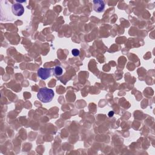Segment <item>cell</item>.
Wrapping results in <instances>:
<instances>
[{
	"mask_svg": "<svg viewBox=\"0 0 155 155\" xmlns=\"http://www.w3.org/2000/svg\"><path fill=\"white\" fill-rule=\"evenodd\" d=\"M54 96V91L52 89L46 87L41 88L37 94L38 99L43 103H48L52 101Z\"/></svg>",
	"mask_w": 155,
	"mask_h": 155,
	"instance_id": "6da1fadb",
	"label": "cell"
},
{
	"mask_svg": "<svg viewBox=\"0 0 155 155\" xmlns=\"http://www.w3.org/2000/svg\"><path fill=\"white\" fill-rule=\"evenodd\" d=\"M52 68H40L38 69L37 71L38 76L43 80H46L48 78L50 77Z\"/></svg>",
	"mask_w": 155,
	"mask_h": 155,
	"instance_id": "7a4b0ae2",
	"label": "cell"
},
{
	"mask_svg": "<svg viewBox=\"0 0 155 155\" xmlns=\"http://www.w3.org/2000/svg\"><path fill=\"white\" fill-rule=\"evenodd\" d=\"M12 10L13 13L17 16H22L24 12V8L23 5L18 3L13 4L12 7Z\"/></svg>",
	"mask_w": 155,
	"mask_h": 155,
	"instance_id": "3957f363",
	"label": "cell"
},
{
	"mask_svg": "<svg viewBox=\"0 0 155 155\" xmlns=\"http://www.w3.org/2000/svg\"><path fill=\"white\" fill-rule=\"evenodd\" d=\"M93 9L97 13L103 12L105 9V2L101 0H94L93 1Z\"/></svg>",
	"mask_w": 155,
	"mask_h": 155,
	"instance_id": "277c9868",
	"label": "cell"
},
{
	"mask_svg": "<svg viewBox=\"0 0 155 155\" xmlns=\"http://www.w3.org/2000/svg\"><path fill=\"white\" fill-rule=\"evenodd\" d=\"M53 72H54V74L56 75V76H61L62 74V73H63V70L62 68H61V67L60 66H56L54 68H53Z\"/></svg>",
	"mask_w": 155,
	"mask_h": 155,
	"instance_id": "5b68a950",
	"label": "cell"
},
{
	"mask_svg": "<svg viewBox=\"0 0 155 155\" xmlns=\"http://www.w3.org/2000/svg\"><path fill=\"white\" fill-rule=\"evenodd\" d=\"M71 53H72V54L74 56H79V54H80V51L78 49H73L72 51H71Z\"/></svg>",
	"mask_w": 155,
	"mask_h": 155,
	"instance_id": "8992f818",
	"label": "cell"
},
{
	"mask_svg": "<svg viewBox=\"0 0 155 155\" xmlns=\"http://www.w3.org/2000/svg\"><path fill=\"white\" fill-rule=\"evenodd\" d=\"M113 114H114V112H113V111H110L109 113H108V116H109V117H112V116H113Z\"/></svg>",
	"mask_w": 155,
	"mask_h": 155,
	"instance_id": "52a82bcc",
	"label": "cell"
}]
</instances>
